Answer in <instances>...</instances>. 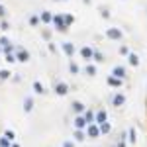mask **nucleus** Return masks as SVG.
<instances>
[{
	"instance_id": "26",
	"label": "nucleus",
	"mask_w": 147,
	"mask_h": 147,
	"mask_svg": "<svg viewBox=\"0 0 147 147\" xmlns=\"http://www.w3.org/2000/svg\"><path fill=\"white\" fill-rule=\"evenodd\" d=\"M2 136L6 137L8 141H12V143L16 141V131H14V129H4V134H2Z\"/></svg>"
},
{
	"instance_id": "27",
	"label": "nucleus",
	"mask_w": 147,
	"mask_h": 147,
	"mask_svg": "<svg viewBox=\"0 0 147 147\" xmlns=\"http://www.w3.org/2000/svg\"><path fill=\"white\" fill-rule=\"evenodd\" d=\"M28 24H30L32 28H37V26H39V16H37V14H32V16L28 18Z\"/></svg>"
},
{
	"instance_id": "8",
	"label": "nucleus",
	"mask_w": 147,
	"mask_h": 147,
	"mask_svg": "<svg viewBox=\"0 0 147 147\" xmlns=\"http://www.w3.org/2000/svg\"><path fill=\"white\" fill-rule=\"evenodd\" d=\"M61 49H63V53H65L69 59H73V55L77 53V45H75L73 41H61Z\"/></svg>"
},
{
	"instance_id": "17",
	"label": "nucleus",
	"mask_w": 147,
	"mask_h": 147,
	"mask_svg": "<svg viewBox=\"0 0 147 147\" xmlns=\"http://www.w3.org/2000/svg\"><path fill=\"white\" fill-rule=\"evenodd\" d=\"M73 141H75V143H84V141H86V134H84L82 129H75V131H73Z\"/></svg>"
},
{
	"instance_id": "28",
	"label": "nucleus",
	"mask_w": 147,
	"mask_h": 147,
	"mask_svg": "<svg viewBox=\"0 0 147 147\" xmlns=\"http://www.w3.org/2000/svg\"><path fill=\"white\" fill-rule=\"evenodd\" d=\"M63 20L67 24V28H71V26L75 24V16H73V14H63Z\"/></svg>"
},
{
	"instance_id": "20",
	"label": "nucleus",
	"mask_w": 147,
	"mask_h": 147,
	"mask_svg": "<svg viewBox=\"0 0 147 147\" xmlns=\"http://www.w3.org/2000/svg\"><path fill=\"white\" fill-rule=\"evenodd\" d=\"M82 71H84V75H86V77H96V73H98V69H96L94 63H86V67L82 69Z\"/></svg>"
},
{
	"instance_id": "2",
	"label": "nucleus",
	"mask_w": 147,
	"mask_h": 147,
	"mask_svg": "<svg viewBox=\"0 0 147 147\" xmlns=\"http://www.w3.org/2000/svg\"><path fill=\"white\" fill-rule=\"evenodd\" d=\"M125 102H127V96H125L124 92H114V94H110V104H112L114 108H124Z\"/></svg>"
},
{
	"instance_id": "10",
	"label": "nucleus",
	"mask_w": 147,
	"mask_h": 147,
	"mask_svg": "<svg viewBox=\"0 0 147 147\" xmlns=\"http://www.w3.org/2000/svg\"><path fill=\"white\" fill-rule=\"evenodd\" d=\"M79 55L86 61V63H92V55H94V47H90V45H82L79 49Z\"/></svg>"
},
{
	"instance_id": "37",
	"label": "nucleus",
	"mask_w": 147,
	"mask_h": 147,
	"mask_svg": "<svg viewBox=\"0 0 147 147\" xmlns=\"http://www.w3.org/2000/svg\"><path fill=\"white\" fill-rule=\"evenodd\" d=\"M41 35H43V39L51 41V32H49V30H41Z\"/></svg>"
},
{
	"instance_id": "3",
	"label": "nucleus",
	"mask_w": 147,
	"mask_h": 147,
	"mask_svg": "<svg viewBox=\"0 0 147 147\" xmlns=\"http://www.w3.org/2000/svg\"><path fill=\"white\" fill-rule=\"evenodd\" d=\"M69 90H71V86H69L65 80H55L53 82V92H55V96H67L69 94Z\"/></svg>"
},
{
	"instance_id": "16",
	"label": "nucleus",
	"mask_w": 147,
	"mask_h": 147,
	"mask_svg": "<svg viewBox=\"0 0 147 147\" xmlns=\"http://www.w3.org/2000/svg\"><path fill=\"white\" fill-rule=\"evenodd\" d=\"M86 125H88V124L84 122L82 116H73V127H75V129H82V131H84Z\"/></svg>"
},
{
	"instance_id": "38",
	"label": "nucleus",
	"mask_w": 147,
	"mask_h": 147,
	"mask_svg": "<svg viewBox=\"0 0 147 147\" xmlns=\"http://www.w3.org/2000/svg\"><path fill=\"white\" fill-rule=\"evenodd\" d=\"M120 55L127 57V55H129V49H127V47H125V45H120Z\"/></svg>"
},
{
	"instance_id": "22",
	"label": "nucleus",
	"mask_w": 147,
	"mask_h": 147,
	"mask_svg": "<svg viewBox=\"0 0 147 147\" xmlns=\"http://www.w3.org/2000/svg\"><path fill=\"white\" fill-rule=\"evenodd\" d=\"M82 118H84V122H86L88 125L94 124V110H92V108H86L84 114H82Z\"/></svg>"
},
{
	"instance_id": "12",
	"label": "nucleus",
	"mask_w": 147,
	"mask_h": 147,
	"mask_svg": "<svg viewBox=\"0 0 147 147\" xmlns=\"http://www.w3.org/2000/svg\"><path fill=\"white\" fill-rule=\"evenodd\" d=\"M84 134H86L88 139H98V137H100V127H98L96 124H90V125H86Z\"/></svg>"
},
{
	"instance_id": "33",
	"label": "nucleus",
	"mask_w": 147,
	"mask_h": 147,
	"mask_svg": "<svg viewBox=\"0 0 147 147\" xmlns=\"http://www.w3.org/2000/svg\"><path fill=\"white\" fill-rule=\"evenodd\" d=\"M12 145V141H8L4 136H0V147H10Z\"/></svg>"
},
{
	"instance_id": "36",
	"label": "nucleus",
	"mask_w": 147,
	"mask_h": 147,
	"mask_svg": "<svg viewBox=\"0 0 147 147\" xmlns=\"http://www.w3.org/2000/svg\"><path fill=\"white\" fill-rule=\"evenodd\" d=\"M47 49H49V53H57V47L53 41H47Z\"/></svg>"
},
{
	"instance_id": "11",
	"label": "nucleus",
	"mask_w": 147,
	"mask_h": 147,
	"mask_svg": "<svg viewBox=\"0 0 147 147\" xmlns=\"http://www.w3.org/2000/svg\"><path fill=\"white\" fill-rule=\"evenodd\" d=\"M124 82H125V80L116 79V77H112V75H108V77H106V84H108L110 88H114V90H120V88L124 86Z\"/></svg>"
},
{
	"instance_id": "7",
	"label": "nucleus",
	"mask_w": 147,
	"mask_h": 147,
	"mask_svg": "<svg viewBox=\"0 0 147 147\" xmlns=\"http://www.w3.org/2000/svg\"><path fill=\"white\" fill-rule=\"evenodd\" d=\"M86 108H88V106H86L84 102H80V100H73L71 102V112H73V116H82Z\"/></svg>"
},
{
	"instance_id": "35",
	"label": "nucleus",
	"mask_w": 147,
	"mask_h": 147,
	"mask_svg": "<svg viewBox=\"0 0 147 147\" xmlns=\"http://www.w3.org/2000/svg\"><path fill=\"white\" fill-rule=\"evenodd\" d=\"M6 6H4V4H0V20H6Z\"/></svg>"
},
{
	"instance_id": "29",
	"label": "nucleus",
	"mask_w": 147,
	"mask_h": 147,
	"mask_svg": "<svg viewBox=\"0 0 147 147\" xmlns=\"http://www.w3.org/2000/svg\"><path fill=\"white\" fill-rule=\"evenodd\" d=\"M8 45H12L10 37H8V35H0V47L4 49V47H8Z\"/></svg>"
},
{
	"instance_id": "13",
	"label": "nucleus",
	"mask_w": 147,
	"mask_h": 147,
	"mask_svg": "<svg viewBox=\"0 0 147 147\" xmlns=\"http://www.w3.org/2000/svg\"><path fill=\"white\" fill-rule=\"evenodd\" d=\"M32 90H34L37 96H43V94H47V88H45V84H43L41 80H34V82H32Z\"/></svg>"
},
{
	"instance_id": "39",
	"label": "nucleus",
	"mask_w": 147,
	"mask_h": 147,
	"mask_svg": "<svg viewBox=\"0 0 147 147\" xmlns=\"http://www.w3.org/2000/svg\"><path fill=\"white\" fill-rule=\"evenodd\" d=\"M63 147H77V143H75L73 139H65V141H63Z\"/></svg>"
},
{
	"instance_id": "24",
	"label": "nucleus",
	"mask_w": 147,
	"mask_h": 147,
	"mask_svg": "<svg viewBox=\"0 0 147 147\" xmlns=\"http://www.w3.org/2000/svg\"><path fill=\"white\" fill-rule=\"evenodd\" d=\"M12 79V73L8 69H0V82H6V80Z\"/></svg>"
},
{
	"instance_id": "44",
	"label": "nucleus",
	"mask_w": 147,
	"mask_h": 147,
	"mask_svg": "<svg viewBox=\"0 0 147 147\" xmlns=\"http://www.w3.org/2000/svg\"><path fill=\"white\" fill-rule=\"evenodd\" d=\"M0 55H2V47H0Z\"/></svg>"
},
{
	"instance_id": "19",
	"label": "nucleus",
	"mask_w": 147,
	"mask_h": 147,
	"mask_svg": "<svg viewBox=\"0 0 147 147\" xmlns=\"http://www.w3.org/2000/svg\"><path fill=\"white\" fill-rule=\"evenodd\" d=\"M139 55L137 53H134V51H129V55H127V65L129 67H139Z\"/></svg>"
},
{
	"instance_id": "25",
	"label": "nucleus",
	"mask_w": 147,
	"mask_h": 147,
	"mask_svg": "<svg viewBox=\"0 0 147 147\" xmlns=\"http://www.w3.org/2000/svg\"><path fill=\"white\" fill-rule=\"evenodd\" d=\"M69 73H71V75H80V67L75 63V61L69 63Z\"/></svg>"
},
{
	"instance_id": "30",
	"label": "nucleus",
	"mask_w": 147,
	"mask_h": 147,
	"mask_svg": "<svg viewBox=\"0 0 147 147\" xmlns=\"http://www.w3.org/2000/svg\"><path fill=\"white\" fill-rule=\"evenodd\" d=\"M4 61H6L8 65H14V63H16V55H14V53H8V55H4Z\"/></svg>"
},
{
	"instance_id": "34",
	"label": "nucleus",
	"mask_w": 147,
	"mask_h": 147,
	"mask_svg": "<svg viewBox=\"0 0 147 147\" xmlns=\"http://www.w3.org/2000/svg\"><path fill=\"white\" fill-rule=\"evenodd\" d=\"M12 82H16V84L22 82V75L20 73H12Z\"/></svg>"
},
{
	"instance_id": "43",
	"label": "nucleus",
	"mask_w": 147,
	"mask_h": 147,
	"mask_svg": "<svg viewBox=\"0 0 147 147\" xmlns=\"http://www.w3.org/2000/svg\"><path fill=\"white\" fill-rule=\"evenodd\" d=\"M53 2H67V0H53Z\"/></svg>"
},
{
	"instance_id": "23",
	"label": "nucleus",
	"mask_w": 147,
	"mask_h": 147,
	"mask_svg": "<svg viewBox=\"0 0 147 147\" xmlns=\"http://www.w3.org/2000/svg\"><path fill=\"white\" fill-rule=\"evenodd\" d=\"M98 127H100V137H102V136H110V134H112V124H110V122H106V124L98 125Z\"/></svg>"
},
{
	"instance_id": "1",
	"label": "nucleus",
	"mask_w": 147,
	"mask_h": 147,
	"mask_svg": "<svg viewBox=\"0 0 147 147\" xmlns=\"http://www.w3.org/2000/svg\"><path fill=\"white\" fill-rule=\"evenodd\" d=\"M51 26L55 28V32H59V34H67V32H69L67 24H65V20H63V14H53Z\"/></svg>"
},
{
	"instance_id": "14",
	"label": "nucleus",
	"mask_w": 147,
	"mask_h": 147,
	"mask_svg": "<svg viewBox=\"0 0 147 147\" xmlns=\"http://www.w3.org/2000/svg\"><path fill=\"white\" fill-rule=\"evenodd\" d=\"M39 24H45V26H51V20H53V12L49 10H41L39 14Z\"/></svg>"
},
{
	"instance_id": "9",
	"label": "nucleus",
	"mask_w": 147,
	"mask_h": 147,
	"mask_svg": "<svg viewBox=\"0 0 147 147\" xmlns=\"http://www.w3.org/2000/svg\"><path fill=\"white\" fill-rule=\"evenodd\" d=\"M112 77H116V79H122L125 80L127 79V67H124V65H114L112 73H110Z\"/></svg>"
},
{
	"instance_id": "4",
	"label": "nucleus",
	"mask_w": 147,
	"mask_h": 147,
	"mask_svg": "<svg viewBox=\"0 0 147 147\" xmlns=\"http://www.w3.org/2000/svg\"><path fill=\"white\" fill-rule=\"evenodd\" d=\"M14 55H16V63H22L26 65L28 61H30V51L28 49H24V47H16V51H14Z\"/></svg>"
},
{
	"instance_id": "15",
	"label": "nucleus",
	"mask_w": 147,
	"mask_h": 147,
	"mask_svg": "<svg viewBox=\"0 0 147 147\" xmlns=\"http://www.w3.org/2000/svg\"><path fill=\"white\" fill-rule=\"evenodd\" d=\"M34 106H35L34 96H26V98H24V102H22V108H24V112H26V114L34 112Z\"/></svg>"
},
{
	"instance_id": "31",
	"label": "nucleus",
	"mask_w": 147,
	"mask_h": 147,
	"mask_svg": "<svg viewBox=\"0 0 147 147\" xmlns=\"http://www.w3.org/2000/svg\"><path fill=\"white\" fill-rule=\"evenodd\" d=\"M100 16L104 18V20H110V16H112V14H110L108 8H104V6H102V8H100Z\"/></svg>"
},
{
	"instance_id": "40",
	"label": "nucleus",
	"mask_w": 147,
	"mask_h": 147,
	"mask_svg": "<svg viewBox=\"0 0 147 147\" xmlns=\"http://www.w3.org/2000/svg\"><path fill=\"white\" fill-rule=\"evenodd\" d=\"M116 147H127V141H122V139H118V141H116Z\"/></svg>"
},
{
	"instance_id": "5",
	"label": "nucleus",
	"mask_w": 147,
	"mask_h": 147,
	"mask_svg": "<svg viewBox=\"0 0 147 147\" xmlns=\"http://www.w3.org/2000/svg\"><path fill=\"white\" fill-rule=\"evenodd\" d=\"M104 35H106L110 41H122V37H124V32H122L120 28H108Z\"/></svg>"
},
{
	"instance_id": "32",
	"label": "nucleus",
	"mask_w": 147,
	"mask_h": 147,
	"mask_svg": "<svg viewBox=\"0 0 147 147\" xmlns=\"http://www.w3.org/2000/svg\"><path fill=\"white\" fill-rule=\"evenodd\" d=\"M0 30H2V32H8V30H10V22H8V20H0Z\"/></svg>"
},
{
	"instance_id": "41",
	"label": "nucleus",
	"mask_w": 147,
	"mask_h": 147,
	"mask_svg": "<svg viewBox=\"0 0 147 147\" xmlns=\"http://www.w3.org/2000/svg\"><path fill=\"white\" fill-rule=\"evenodd\" d=\"M10 147H22V145H20V143H16V141H14V143H12Z\"/></svg>"
},
{
	"instance_id": "6",
	"label": "nucleus",
	"mask_w": 147,
	"mask_h": 147,
	"mask_svg": "<svg viewBox=\"0 0 147 147\" xmlns=\"http://www.w3.org/2000/svg\"><path fill=\"white\" fill-rule=\"evenodd\" d=\"M106 122H110V120H108V110H104V108L94 110V124L102 125V124H106Z\"/></svg>"
},
{
	"instance_id": "21",
	"label": "nucleus",
	"mask_w": 147,
	"mask_h": 147,
	"mask_svg": "<svg viewBox=\"0 0 147 147\" xmlns=\"http://www.w3.org/2000/svg\"><path fill=\"white\" fill-rule=\"evenodd\" d=\"M92 61H94L96 65H102V63L106 61V55L102 53L100 49H94V55H92Z\"/></svg>"
},
{
	"instance_id": "18",
	"label": "nucleus",
	"mask_w": 147,
	"mask_h": 147,
	"mask_svg": "<svg viewBox=\"0 0 147 147\" xmlns=\"http://www.w3.org/2000/svg\"><path fill=\"white\" fill-rule=\"evenodd\" d=\"M127 143H131V145H136L137 143V131H136V127L131 125V127H127V139H125Z\"/></svg>"
},
{
	"instance_id": "42",
	"label": "nucleus",
	"mask_w": 147,
	"mask_h": 147,
	"mask_svg": "<svg viewBox=\"0 0 147 147\" xmlns=\"http://www.w3.org/2000/svg\"><path fill=\"white\" fill-rule=\"evenodd\" d=\"M82 2H84V4H90V2H92V0H82Z\"/></svg>"
}]
</instances>
